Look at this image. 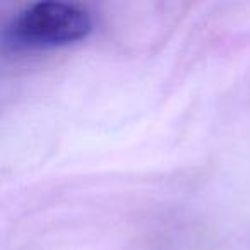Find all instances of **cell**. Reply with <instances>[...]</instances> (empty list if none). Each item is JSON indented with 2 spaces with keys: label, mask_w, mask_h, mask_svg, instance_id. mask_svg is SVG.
<instances>
[{
  "label": "cell",
  "mask_w": 250,
  "mask_h": 250,
  "mask_svg": "<svg viewBox=\"0 0 250 250\" xmlns=\"http://www.w3.org/2000/svg\"><path fill=\"white\" fill-rule=\"evenodd\" d=\"M91 31V16L81 5L45 0L26 7L18 16L14 35L28 45H67Z\"/></svg>",
  "instance_id": "1"
}]
</instances>
